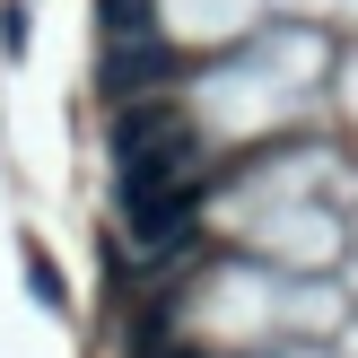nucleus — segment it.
Returning <instances> with one entry per match:
<instances>
[{"mask_svg":"<svg viewBox=\"0 0 358 358\" xmlns=\"http://www.w3.org/2000/svg\"><path fill=\"white\" fill-rule=\"evenodd\" d=\"M17 262H27V289L44 297L52 315H70V289H62V271H52V254H44V245H27V254H17Z\"/></svg>","mask_w":358,"mask_h":358,"instance_id":"f257e3e1","label":"nucleus"}]
</instances>
